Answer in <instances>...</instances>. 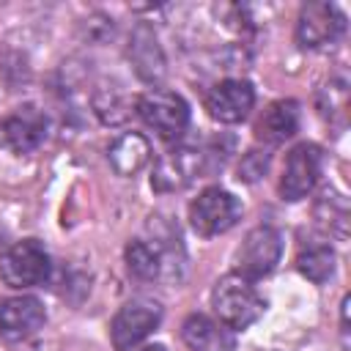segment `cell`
Instances as JSON below:
<instances>
[{
  "instance_id": "cell-4",
  "label": "cell",
  "mask_w": 351,
  "mask_h": 351,
  "mask_svg": "<svg viewBox=\"0 0 351 351\" xmlns=\"http://www.w3.org/2000/svg\"><path fill=\"white\" fill-rule=\"evenodd\" d=\"M241 200L222 189V186H206L192 203H189V225L197 236L211 239L225 230H230L241 219Z\"/></svg>"
},
{
  "instance_id": "cell-6",
  "label": "cell",
  "mask_w": 351,
  "mask_h": 351,
  "mask_svg": "<svg viewBox=\"0 0 351 351\" xmlns=\"http://www.w3.org/2000/svg\"><path fill=\"white\" fill-rule=\"evenodd\" d=\"M280 258H282V233L271 225H258L244 236L236 252V271L255 282L271 274Z\"/></svg>"
},
{
  "instance_id": "cell-15",
  "label": "cell",
  "mask_w": 351,
  "mask_h": 351,
  "mask_svg": "<svg viewBox=\"0 0 351 351\" xmlns=\"http://www.w3.org/2000/svg\"><path fill=\"white\" fill-rule=\"evenodd\" d=\"M181 340L186 343L189 351H233L236 348L233 332L203 313H192L181 324Z\"/></svg>"
},
{
  "instance_id": "cell-1",
  "label": "cell",
  "mask_w": 351,
  "mask_h": 351,
  "mask_svg": "<svg viewBox=\"0 0 351 351\" xmlns=\"http://www.w3.org/2000/svg\"><path fill=\"white\" fill-rule=\"evenodd\" d=\"M211 307L222 326H228L230 332H244L263 315L266 299L258 293L252 280L241 277L239 271H230L214 282Z\"/></svg>"
},
{
  "instance_id": "cell-18",
  "label": "cell",
  "mask_w": 351,
  "mask_h": 351,
  "mask_svg": "<svg viewBox=\"0 0 351 351\" xmlns=\"http://www.w3.org/2000/svg\"><path fill=\"white\" fill-rule=\"evenodd\" d=\"M296 269L315 285H324L335 274V250L329 244H310L296 255Z\"/></svg>"
},
{
  "instance_id": "cell-7",
  "label": "cell",
  "mask_w": 351,
  "mask_h": 351,
  "mask_svg": "<svg viewBox=\"0 0 351 351\" xmlns=\"http://www.w3.org/2000/svg\"><path fill=\"white\" fill-rule=\"evenodd\" d=\"M321 167H324V154L315 143H299L288 151L285 156V167L280 176V197L288 203H296L302 197H307L318 178H321Z\"/></svg>"
},
{
  "instance_id": "cell-2",
  "label": "cell",
  "mask_w": 351,
  "mask_h": 351,
  "mask_svg": "<svg viewBox=\"0 0 351 351\" xmlns=\"http://www.w3.org/2000/svg\"><path fill=\"white\" fill-rule=\"evenodd\" d=\"M134 110L140 115V121L154 129L165 143H176L184 137V132L189 129V104L181 93L176 90H165V88H151L145 93H140L134 99Z\"/></svg>"
},
{
  "instance_id": "cell-19",
  "label": "cell",
  "mask_w": 351,
  "mask_h": 351,
  "mask_svg": "<svg viewBox=\"0 0 351 351\" xmlns=\"http://www.w3.org/2000/svg\"><path fill=\"white\" fill-rule=\"evenodd\" d=\"M93 110H96V115H99L104 123H110V126L121 123V121L129 115V104H126L123 90H121L118 85H112V88H99V90L93 93Z\"/></svg>"
},
{
  "instance_id": "cell-20",
  "label": "cell",
  "mask_w": 351,
  "mask_h": 351,
  "mask_svg": "<svg viewBox=\"0 0 351 351\" xmlns=\"http://www.w3.org/2000/svg\"><path fill=\"white\" fill-rule=\"evenodd\" d=\"M269 162H271V154H269V151H261V148L247 151V154L241 156L239 167H236L239 181H244V184H255V181H261V178L266 176V170H269Z\"/></svg>"
},
{
  "instance_id": "cell-8",
  "label": "cell",
  "mask_w": 351,
  "mask_h": 351,
  "mask_svg": "<svg viewBox=\"0 0 351 351\" xmlns=\"http://www.w3.org/2000/svg\"><path fill=\"white\" fill-rule=\"evenodd\" d=\"M47 115L33 104H22L0 121V148L16 156L33 154L47 140Z\"/></svg>"
},
{
  "instance_id": "cell-12",
  "label": "cell",
  "mask_w": 351,
  "mask_h": 351,
  "mask_svg": "<svg viewBox=\"0 0 351 351\" xmlns=\"http://www.w3.org/2000/svg\"><path fill=\"white\" fill-rule=\"evenodd\" d=\"M203 176V156L200 148H176L156 159L151 186L156 192H176L189 186L195 178Z\"/></svg>"
},
{
  "instance_id": "cell-16",
  "label": "cell",
  "mask_w": 351,
  "mask_h": 351,
  "mask_svg": "<svg viewBox=\"0 0 351 351\" xmlns=\"http://www.w3.org/2000/svg\"><path fill=\"white\" fill-rule=\"evenodd\" d=\"M148 159H151V143H148V137L140 134V132H123V134H118V137L110 143V148H107V162H110V167H112L118 176H123V178L140 173V170L148 165Z\"/></svg>"
},
{
  "instance_id": "cell-10",
  "label": "cell",
  "mask_w": 351,
  "mask_h": 351,
  "mask_svg": "<svg viewBox=\"0 0 351 351\" xmlns=\"http://www.w3.org/2000/svg\"><path fill=\"white\" fill-rule=\"evenodd\" d=\"M203 104H206V112L214 121H219V123H241L250 115V110L255 107V88L247 80L230 77V80H222L214 88H208Z\"/></svg>"
},
{
  "instance_id": "cell-3",
  "label": "cell",
  "mask_w": 351,
  "mask_h": 351,
  "mask_svg": "<svg viewBox=\"0 0 351 351\" xmlns=\"http://www.w3.org/2000/svg\"><path fill=\"white\" fill-rule=\"evenodd\" d=\"M52 261L47 247L38 239H22L14 241L3 255H0V280L8 288L25 291L33 285H41L49 280Z\"/></svg>"
},
{
  "instance_id": "cell-13",
  "label": "cell",
  "mask_w": 351,
  "mask_h": 351,
  "mask_svg": "<svg viewBox=\"0 0 351 351\" xmlns=\"http://www.w3.org/2000/svg\"><path fill=\"white\" fill-rule=\"evenodd\" d=\"M126 55L132 60V69L134 74L143 80V82H159L165 77V52L156 41V33L140 22L134 30H132V38H129V47H126Z\"/></svg>"
},
{
  "instance_id": "cell-5",
  "label": "cell",
  "mask_w": 351,
  "mask_h": 351,
  "mask_svg": "<svg viewBox=\"0 0 351 351\" xmlns=\"http://www.w3.org/2000/svg\"><path fill=\"white\" fill-rule=\"evenodd\" d=\"M162 324V304L156 299H132L126 302L112 324H110V340L115 351H134L156 326Z\"/></svg>"
},
{
  "instance_id": "cell-17",
  "label": "cell",
  "mask_w": 351,
  "mask_h": 351,
  "mask_svg": "<svg viewBox=\"0 0 351 351\" xmlns=\"http://www.w3.org/2000/svg\"><path fill=\"white\" fill-rule=\"evenodd\" d=\"M126 269L137 280H156L165 271V247L159 241H145V239H132L123 250Z\"/></svg>"
},
{
  "instance_id": "cell-14",
  "label": "cell",
  "mask_w": 351,
  "mask_h": 351,
  "mask_svg": "<svg viewBox=\"0 0 351 351\" xmlns=\"http://www.w3.org/2000/svg\"><path fill=\"white\" fill-rule=\"evenodd\" d=\"M299 101L293 99H277L271 101L261 118L255 121V137L266 145H280L291 140L299 132Z\"/></svg>"
},
{
  "instance_id": "cell-11",
  "label": "cell",
  "mask_w": 351,
  "mask_h": 351,
  "mask_svg": "<svg viewBox=\"0 0 351 351\" xmlns=\"http://www.w3.org/2000/svg\"><path fill=\"white\" fill-rule=\"evenodd\" d=\"M47 324V310L36 296H11L0 302V337L5 343H22Z\"/></svg>"
},
{
  "instance_id": "cell-21",
  "label": "cell",
  "mask_w": 351,
  "mask_h": 351,
  "mask_svg": "<svg viewBox=\"0 0 351 351\" xmlns=\"http://www.w3.org/2000/svg\"><path fill=\"white\" fill-rule=\"evenodd\" d=\"M137 351H167V348L159 346V343H154V346H143V348H137Z\"/></svg>"
},
{
  "instance_id": "cell-9",
  "label": "cell",
  "mask_w": 351,
  "mask_h": 351,
  "mask_svg": "<svg viewBox=\"0 0 351 351\" xmlns=\"http://www.w3.org/2000/svg\"><path fill=\"white\" fill-rule=\"evenodd\" d=\"M346 30V14L335 3H307L296 16V44L302 49H318L332 44Z\"/></svg>"
}]
</instances>
